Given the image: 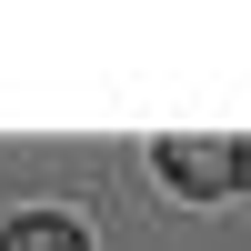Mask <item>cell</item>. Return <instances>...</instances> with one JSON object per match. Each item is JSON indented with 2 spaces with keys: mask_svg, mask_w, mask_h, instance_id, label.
Segmentation results:
<instances>
[{
  "mask_svg": "<svg viewBox=\"0 0 251 251\" xmlns=\"http://www.w3.org/2000/svg\"><path fill=\"white\" fill-rule=\"evenodd\" d=\"M151 171L171 181V191H191V201H221V191H241L251 151H241V141H161Z\"/></svg>",
  "mask_w": 251,
  "mask_h": 251,
  "instance_id": "obj_1",
  "label": "cell"
},
{
  "mask_svg": "<svg viewBox=\"0 0 251 251\" xmlns=\"http://www.w3.org/2000/svg\"><path fill=\"white\" fill-rule=\"evenodd\" d=\"M0 251H91V231L71 211H20V221H0Z\"/></svg>",
  "mask_w": 251,
  "mask_h": 251,
  "instance_id": "obj_2",
  "label": "cell"
}]
</instances>
